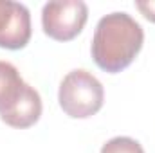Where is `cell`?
Listing matches in <instances>:
<instances>
[{
  "instance_id": "1",
  "label": "cell",
  "mask_w": 155,
  "mask_h": 153,
  "mask_svg": "<svg viewBox=\"0 0 155 153\" xmlns=\"http://www.w3.org/2000/svg\"><path fill=\"white\" fill-rule=\"evenodd\" d=\"M143 41L144 31L141 24L132 15L116 11L97 22L90 52L101 70L116 74L135 60L143 49Z\"/></svg>"
},
{
  "instance_id": "2",
  "label": "cell",
  "mask_w": 155,
  "mask_h": 153,
  "mask_svg": "<svg viewBox=\"0 0 155 153\" xmlns=\"http://www.w3.org/2000/svg\"><path fill=\"white\" fill-rule=\"evenodd\" d=\"M41 115L38 90L27 85L18 69L0 60V119L11 128H29Z\"/></svg>"
},
{
  "instance_id": "3",
  "label": "cell",
  "mask_w": 155,
  "mask_h": 153,
  "mask_svg": "<svg viewBox=\"0 0 155 153\" xmlns=\"http://www.w3.org/2000/svg\"><path fill=\"white\" fill-rule=\"evenodd\" d=\"M58 101L65 114L72 119H87L97 114L105 101L103 85L85 69L71 70L60 83Z\"/></svg>"
},
{
  "instance_id": "4",
  "label": "cell",
  "mask_w": 155,
  "mask_h": 153,
  "mask_svg": "<svg viewBox=\"0 0 155 153\" xmlns=\"http://www.w3.org/2000/svg\"><path fill=\"white\" fill-rule=\"evenodd\" d=\"M88 18V7L81 0L47 2L41 9L43 33L52 40L69 41L83 31Z\"/></svg>"
},
{
  "instance_id": "5",
  "label": "cell",
  "mask_w": 155,
  "mask_h": 153,
  "mask_svg": "<svg viewBox=\"0 0 155 153\" xmlns=\"http://www.w3.org/2000/svg\"><path fill=\"white\" fill-rule=\"evenodd\" d=\"M31 40V13L13 0H0V47L7 50L24 49Z\"/></svg>"
},
{
  "instance_id": "6",
  "label": "cell",
  "mask_w": 155,
  "mask_h": 153,
  "mask_svg": "<svg viewBox=\"0 0 155 153\" xmlns=\"http://www.w3.org/2000/svg\"><path fill=\"white\" fill-rule=\"evenodd\" d=\"M101 153H144V150L132 137H114L103 144Z\"/></svg>"
},
{
  "instance_id": "7",
  "label": "cell",
  "mask_w": 155,
  "mask_h": 153,
  "mask_svg": "<svg viewBox=\"0 0 155 153\" xmlns=\"http://www.w3.org/2000/svg\"><path fill=\"white\" fill-rule=\"evenodd\" d=\"M137 9L148 18L150 22H155V0H146V2H135Z\"/></svg>"
}]
</instances>
